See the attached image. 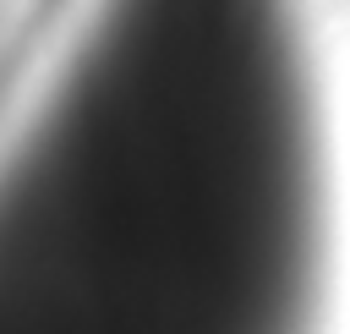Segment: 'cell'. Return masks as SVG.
Here are the masks:
<instances>
[{"label": "cell", "mask_w": 350, "mask_h": 334, "mask_svg": "<svg viewBox=\"0 0 350 334\" xmlns=\"http://www.w3.org/2000/svg\"><path fill=\"white\" fill-rule=\"evenodd\" d=\"M71 5L77 0H0V120L27 88V77L38 71Z\"/></svg>", "instance_id": "2"}, {"label": "cell", "mask_w": 350, "mask_h": 334, "mask_svg": "<svg viewBox=\"0 0 350 334\" xmlns=\"http://www.w3.org/2000/svg\"><path fill=\"white\" fill-rule=\"evenodd\" d=\"M334 290L306 0H77L0 120V334H328Z\"/></svg>", "instance_id": "1"}]
</instances>
